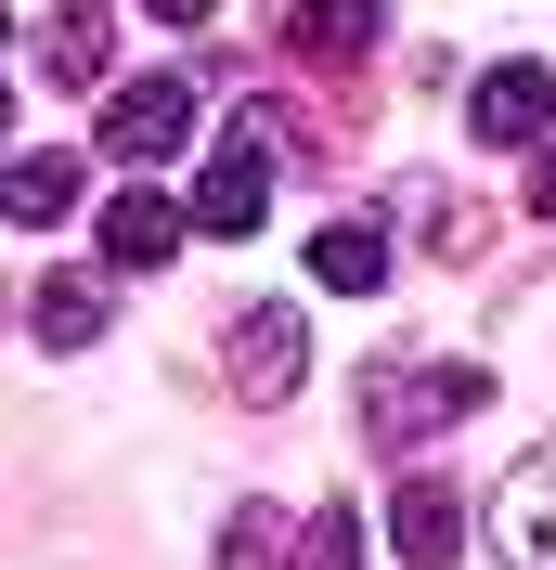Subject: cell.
Listing matches in <instances>:
<instances>
[{"instance_id":"1","label":"cell","mask_w":556,"mask_h":570,"mask_svg":"<svg viewBox=\"0 0 556 570\" xmlns=\"http://www.w3.org/2000/svg\"><path fill=\"white\" fill-rule=\"evenodd\" d=\"M492 402L479 363H388L376 390H363V441L376 454H415V441H440V428H466Z\"/></svg>"},{"instance_id":"2","label":"cell","mask_w":556,"mask_h":570,"mask_svg":"<svg viewBox=\"0 0 556 570\" xmlns=\"http://www.w3.org/2000/svg\"><path fill=\"white\" fill-rule=\"evenodd\" d=\"M272 130H259V117H234V130H220V156H208V181H195V195H181V220H195V234H259V220H272Z\"/></svg>"},{"instance_id":"3","label":"cell","mask_w":556,"mask_h":570,"mask_svg":"<svg viewBox=\"0 0 556 570\" xmlns=\"http://www.w3.org/2000/svg\"><path fill=\"white\" fill-rule=\"evenodd\" d=\"M181 142H195V78H117V91H105V156L130 181L169 169Z\"/></svg>"},{"instance_id":"4","label":"cell","mask_w":556,"mask_h":570,"mask_svg":"<svg viewBox=\"0 0 556 570\" xmlns=\"http://www.w3.org/2000/svg\"><path fill=\"white\" fill-rule=\"evenodd\" d=\"M78 195H91V156H78V142L0 156V220H13V234H52V220H78Z\"/></svg>"},{"instance_id":"5","label":"cell","mask_w":556,"mask_h":570,"mask_svg":"<svg viewBox=\"0 0 556 570\" xmlns=\"http://www.w3.org/2000/svg\"><path fill=\"white\" fill-rule=\"evenodd\" d=\"M298 363H311L298 298H259V312L234 324V390H246V402H298Z\"/></svg>"},{"instance_id":"6","label":"cell","mask_w":556,"mask_h":570,"mask_svg":"<svg viewBox=\"0 0 556 570\" xmlns=\"http://www.w3.org/2000/svg\"><path fill=\"white\" fill-rule=\"evenodd\" d=\"M466 130H479V142H530V156H544V142H556V78L530 66V52H518V66H492L479 91H466Z\"/></svg>"},{"instance_id":"7","label":"cell","mask_w":556,"mask_h":570,"mask_svg":"<svg viewBox=\"0 0 556 570\" xmlns=\"http://www.w3.org/2000/svg\"><path fill=\"white\" fill-rule=\"evenodd\" d=\"M492 544H505L518 570H556V441L505 466V493H492Z\"/></svg>"},{"instance_id":"8","label":"cell","mask_w":556,"mask_h":570,"mask_svg":"<svg viewBox=\"0 0 556 570\" xmlns=\"http://www.w3.org/2000/svg\"><path fill=\"white\" fill-rule=\"evenodd\" d=\"M388 544H401V570H453V558H466V493L415 466V480L388 493Z\"/></svg>"},{"instance_id":"9","label":"cell","mask_w":556,"mask_h":570,"mask_svg":"<svg viewBox=\"0 0 556 570\" xmlns=\"http://www.w3.org/2000/svg\"><path fill=\"white\" fill-rule=\"evenodd\" d=\"M181 234H195V220H181V195H156V181L105 195V273H156V259H169Z\"/></svg>"},{"instance_id":"10","label":"cell","mask_w":556,"mask_h":570,"mask_svg":"<svg viewBox=\"0 0 556 570\" xmlns=\"http://www.w3.org/2000/svg\"><path fill=\"white\" fill-rule=\"evenodd\" d=\"M105 66H117V13L105 0H66V13L39 27V78H52V91H105Z\"/></svg>"},{"instance_id":"11","label":"cell","mask_w":556,"mask_h":570,"mask_svg":"<svg viewBox=\"0 0 556 570\" xmlns=\"http://www.w3.org/2000/svg\"><path fill=\"white\" fill-rule=\"evenodd\" d=\"M105 273H39V298H27V337L39 351H91V337H105Z\"/></svg>"},{"instance_id":"12","label":"cell","mask_w":556,"mask_h":570,"mask_svg":"<svg viewBox=\"0 0 556 570\" xmlns=\"http://www.w3.org/2000/svg\"><path fill=\"white\" fill-rule=\"evenodd\" d=\"M376 0H298V13H285V39H298V66H363V52H376Z\"/></svg>"},{"instance_id":"13","label":"cell","mask_w":556,"mask_h":570,"mask_svg":"<svg viewBox=\"0 0 556 570\" xmlns=\"http://www.w3.org/2000/svg\"><path fill=\"white\" fill-rule=\"evenodd\" d=\"M311 285L376 298V285H388V220H324V234H311Z\"/></svg>"},{"instance_id":"14","label":"cell","mask_w":556,"mask_h":570,"mask_svg":"<svg viewBox=\"0 0 556 570\" xmlns=\"http://www.w3.org/2000/svg\"><path fill=\"white\" fill-rule=\"evenodd\" d=\"M220 570H298V544H285V505H246V519H220Z\"/></svg>"},{"instance_id":"15","label":"cell","mask_w":556,"mask_h":570,"mask_svg":"<svg viewBox=\"0 0 556 570\" xmlns=\"http://www.w3.org/2000/svg\"><path fill=\"white\" fill-rule=\"evenodd\" d=\"M311 570H363V519H349V505L311 519Z\"/></svg>"},{"instance_id":"16","label":"cell","mask_w":556,"mask_h":570,"mask_svg":"<svg viewBox=\"0 0 556 570\" xmlns=\"http://www.w3.org/2000/svg\"><path fill=\"white\" fill-rule=\"evenodd\" d=\"M530 220H544V234H556V142H544V156H530Z\"/></svg>"},{"instance_id":"17","label":"cell","mask_w":556,"mask_h":570,"mask_svg":"<svg viewBox=\"0 0 556 570\" xmlns=\"http://www.w3.org/2000/svg\"><path fill=\"white\" fill-rule=\"evenodd\" d=\"M142 13H169V27H208V13H220V0H142Z\"/></svg>"},{"instance_id":"18","label":"cell","mask_w":556,"mask_h":570,"mask_svg":"<svg viewBox=\"0 0 556 570\" xmlns=\"http://www.w3.org/2000/svg\"><path fill=\"white\" fill-rule=\"evenodd\" d=\"M0 142H13V91H0Z\"/></svg>"},{"instance_id":"19","label":"cell","mask_w":556,"mask_h":570,"mask_svg":"<svg viewBox=\"0 0 556 570\" xmlns=\"http://www.w3.org/2000/svg\"><path fill=\"white\" fill-rule=\"evenodd\" d=\"M0 39H13V0H0Z\"/></svg>"}]
</instances>
